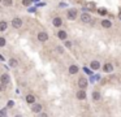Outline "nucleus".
<instances>
[{"label": "nucleus", "mask_w": 121, "mask_h": 117, "mask_svg": "<svg viewBox=\"0 0 121 117\" xmlns=\"http://www.w3.org/2000/svg\"><path fill=\"white\" fill-rule=\"evenodd\" d=\"M99 99H100V94L98 91L93 92V100H99Z\"/></svg>", "instance_id": "dca6fc26"}, {"label": "nucleus", "mask_w": 121, "mask_h": 117, "mask_svg": "<svg viewBox=\"0 0 121 117\" xmlns=\"http://www.w3.org/2000/svg\"><path fill=\"white\" fill-rule=\"evenodd\" d=\"M7 29V22L5 21H1V22H0V31H4Z\"/></svg>", "instance_id": "f3484780"}, {"label": "nucleus", "mask_w": 121, "mask_h": 117, "mask_svg": "<svg viewBox=\"0 0 121 117\" xmlns=\"http://www.w3.org/2000/svg\"><path fill=\"white\" fill-rule=\"evenodd\" d=\"M90 66H91V69L96 70V69H99V68H100V64H99V61H91Z\"/></svg>", "instance_id": "ddd939ff"}, {"label": "nucleus", "mask_w": 121, "mask_h": 117, "mask_svg": "<svg viewBox=\"0 0 121 117\" xmlns=\"http://www.w3.org/2000/svg\"><path fill=\"white\" fill-rule=\"evenodd\" d=\"M9 64H11V66H17V60L16 58H11Z\"/></svg>", "instance_id": "a211bd4d"}, {"label": "nucleus", "mask_w": 121, "mask_h": 117, "mask_svg": "<svg viewBox=\"0 0 121 117\" xmlns=\"http://www.w3.org/2000/svg\"><path fill=\"white\" fill-rule=\"evenodd\" d=\"M57 51H59V52H62V47H57Z\"/></svg>", "instance_id": "cd10ccee"}, {"label": "nucleus", "mask_w": 121, "mask_h": 117, "mask_svg": "<svg viewBox=\"0 0 121 117\" xmlns=\"http://www.w3.org/2000/svg\"><path fill=\"white\" fill-rule=\"evenodd\" d=\"M26 101H27L29 104L35 103V98H34V95H27V96H26Z\"/></svg>", "instance_id": "f8f14e48"}, {"label": "nucleus", "mask_w": 121, "mask_h": 117, "mask_svg": "<svg viewBox=\"0 0 121 117\" xmlns=\"http://www.w3.org/2000/svg\"><path fill=\"white\" fill-rule=\"evenodd\" d=\"M69 73H70V74L78 73V66H77V65H70V66H69Z\"/></svg>", "instance_id": "9d476101"}, {"label": "nucleus", "mask_w": 121, "mask_h": 117, "mask_svg": "<svg viewBox=\"0 0 121 117\" xmlns=\"http://www.w3.org/2000/svg\"><path fill=\"white\" fill-rule=\"evenodd\" d=\"M31 111H34L35 113H39V112L42 111V105H40V104H33V107H31Z\"/></svg>", "instance_id": "1a4fd4ad"}, {"label": "nucleus", "mask_w": 121, "mask_h": 117, "mask_svg": "<svg viewBox=\"0 0 121 117\" xmlns=\"http://www.w3.org/2000/svg\"><path fill=\"white\" fill-rule=\"evenodd\" d=\"M103 70H104L105 73H111V72L113 70V65H112V64H104Z\"/></svg>", "instance_id": "6e6552de"}, {"label": "nucleus", "mask_w": 121, "mask_h": 117, "mask_svg": "<svg viewBox=\"0 0 121 117\" xmlns=\"http://www.w3.org/2000/svg\"><path fill=\"white\" fill-rule=\"evenodd\" d=\"M5 114H7L5 109H1V111H0V117H5Z\"/></svg>", "instance_id": "4be33fe9"}, {"label": "nucleus", "mask_w": 121, "mask_h": 117, "mask_svg": "<svg viewBox=\"0 0 121 117\" xmlns=\"http://www.w3.org/2000/svg\"><path fill=\"white\" fill-rule=\"evenodd\" d=\"M61 23H62V20L60 18V17H55L54 18V25L55 26H61Z\"/></svg>", "instance_id": "4468645a"}, {"label": "nucleus", "mask_w": 121, "mask_h": 117, "mask_svg": "<svg viewBox=\"0 0 121 117\" xmlns=\"http://www.w3.org/2000/svg\"><path fill=\"white\" fill-rule=\"evenodd\" d=\"M57 35H59V38L61 39V40H64V39H66V33H65V31H59V34H57Z\"/></svg>", "instance_id": "2eb2a0df"}, {"label": "nucleus", "mask_w": 121, "mask_h": 117, "mask_svg": "<svg viewBox=\"0 0 121 117\" xmlns=\"http://www.w3.org/2000/svg\"><path fill=\"white\" fill-rule=\"evenodd\" d=\"M13 104H14V103H13L12 100H11V101H8V107H13Z\"/></svg>", "instance_id": "393cba45"}, {"label": "nucleus", "mask_w": 121, "mask_h": 117, "mask_svg": "<svg viewBox=\"0 0 121 117\" xmlns=\"http://www.w3.org/2000/svg\"><path fill=\"white\" fill-rule=\"evenodd\" d=\"M9 82V75L8 74H3L1 75V85H3V89L5 87V85Z\"/></svg>", "instance_id": "423d86ee"}, {"label": "nucleus", "mask_w": 121, "mask_h": 117, "mask_svg": "<svg viewBox=\"0 0 121 117\" xmlns=\"http://www.w3.org/2000/svg\"><path fill=\"white\" fill-rule=\"evenodd\" d=\"M31 1H33V0H22V4L23 5H30Z\"/></svg>", "instance_id": "412c9836"}, {"label": "nucleus", "mask_w": 121, "mask_h": 117, "mask_svg": "<svg viewBox=\"0 0 121 117\" xmlns=\"http://www.w3.org/2000/svg\"><path fill=\"white\" fill-rule=\"evenodd\" d=\"M81 21L85 23H91V21H93V18H91V16L89 13H82L81 14Z\"/></svg>", "instance_id": "f03ea898"}, {"label": "nucleus", "mask_w": 121, "mask_h": 117, "mask_svg": "<svg viewBox=\"0 0 121 117\" xmlns=\"http://www.w3.org/2000/svg\"><path fill=\"white\" fill-rule=\"evenodd\" d=\"M16 117H21V116H16Z\"/></svg>", "instance_id": "c85d7f7f"}, {"label": "nucleus", "mask_w": 121, "mask_h": 117, "mask_svg": "<svg viewBox=\"0 0 121 117\" xmlns=\"http://www.w3.org/2000/svg\"><path fill=\"white\" fill-rule=\"evenodd\" d=\"M77 98H78L79 100H83V99H86V92H85V90H79V91L77 92Z\"/></svg>", "instance_id": "0eeeda50"}, {"label": "nucleus", "mask_w": 121, "mask_h": 117, "mask_svg": "<svg viewBox=\"0 0 121 117\" xmlns=\"http://www.w3.org/2000/svg\"><path fill=\"white\" fill-rule=\"evenodd\" d=\"M101 26L105 27V29H109L111 26H112V23H111V21H108V20H103V21H101Z\"/></svg>", "instance_id": "9b49d317"}, {"label": "nucleus", "mask_w": 121, "mask_h": 117, "mask_svg": "<svg viewBox=\"0 0 121 117\" xmlns=\"http://www.w3.org/2000/svg\"><path fill=\"white\" fill-rule=\"evenodd\" d=\"M12 26H13L14 29H20L21 26H22V21H21V18L16 17V18L12 20Z\"/></svg>", "instance_id": "7ed1b4c3"}, {"label": "nucleus", "mask_w": 121, "mask_h": 117, "mask_svg": "<svg viewBox=\"0 0 121 117\" xmlns=\"http://www.w3.org/2000/svg\"><path fill=\"white\" fill-rule=\"evenodd\" d=\"M39 117H47V114H46V113H40Z\"/></svg>", "instance_id": "bb28decb"}, {"label": "nucleus", "mask_w": 121, "mask_h": 117, "mask_svg": "<svg viewBox=\"0 0 121 117\" xmlns=\"http://www.w3.org/2000/svg\"><path fill=\"white\" fill-rule=\"evenodd\" d=\"M3 4L5 7H9V5H12V0H3Z\"/></svg>", "instance_id": "6ab92c4d"}, {"label": "nucleus", "mask_w": 121, "mask_h": 117, "mask_svg": "<svg viewBox=\"0 0 121 117\" xmlns=\"http://www.w3.org/2000/svg\"><path fill=\"white\" fill-rule=\"evenodd\" d=\"M59 7H60V8H64V7H66V4H65V3H60Z\"/></svg>", "instance_id": "b1692460"}, {"label": "nucleus", "mask_w": 121, "mask_h": 117, "mask_svg": "<svg viewBox=\"0 0 121 117\" xmlns=\"http://www.w3.org/2000/svg\"><path fill=\"white\" fill-rule=\"evenodd\" d=\"M38 39H39L40 42H46L48 39V35H47V33H44V31H40L39 34H38Z\"/></svg>", "instance_id": "39448f33"}, {"label": "nucleus", "mask_w": 121, "mask_h": 117, "mask_svg": "<svg viewBox=\"0 0 121 117\" xmlns=\"http://www.w3.org/2000/svg\"><path fill=\"white\" fill-rule=\"evenodd\" d=\"M4 46H5V38L1 36V38H0V47H4Z\"/></svg>", "instance_id": "aec40b11"}, {"label": "nucleus", "mask_w": 121, "mask_h": 117, "mask_svg": "<svg viewBox=\"0 0 121 117\" xmlns=\"http://www.w3.org/2000/svg\"><path fill=\"white\" fill-rule=\"evenodd\" d=\"M65 46H66V47H70L72 43H70V42H66V43H65Z\"/></svg>", "instance_id": "a878e982"}, {"label": "nucleus", "mask_w": 121, "mask_h": 117, "mask_svg": "<svg viewBox=\"0 0 121 117\" xmlns=\"http://www.w3.org/2000/svg\"><path fill=\"white\" fill-rule=\"evenodd\" d=\"M87 85H89V82H87V79H86L85 77H81L78 79V86H79L81 90H85L86 87H87Z\"/></svg>", "instance_id": "f257e3e1"}, {"label": "nucleus", "mask_w": 121, "mask_h": 117, "mask_svg": "<svg viewBox=\"0 0 121 117\" xmlns=\"http://www.w3.org/2000/svg\"><path fill=\"white\" fill-rule=\"evenodd\" d=\"M99 13H100V14H103V16H104V14L107 13V12H105V9H99Z\"/></svg>", "instance_id": "5701e85b"}, {"label": "nucleus", "mask_w": 121, "mask_h": 117, "mask_svg": "<svg viewBox=\"0 0 121 117\" xmlns=\"http://www.w3.org/2000/svg\"><path fill=\"white\" fill-rule=\"evenodd\" d=\"M66 16H68L69 20H76L77 18V11L76 9H69L68 13H66Z\"/></svg>", "instance_id": "20e7f679"}]
</instances>
